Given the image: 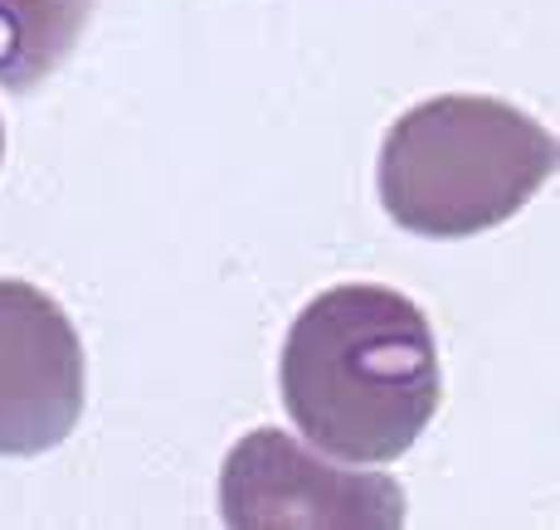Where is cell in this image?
Here are the masks:
<instances>
[{
	"label": "cell",
	"instance_id": "obj_5",
	"mask_svg": "<svg viewBox=\"0 0 560 530\" xmlns=\"http://www.w3.org/2000/svg\"><path fill=\"white\" fill-rule=\"evenodd\" d=\"M93 0H0V89L30 93L54 79L83 39Z\"/></svg>",
	"mask_w": 560,
	"mask_h": 530
},
{
	"label": "cell",
	"instance_id": "obj_6",
	"mask_svg": "<svg viewBox=\"0 0 560 530\" xmlns=\"http://www.w3.org/2000/svg\"><path fill=\"white\" fill-rule=\"evenodd\" d=\"M0 156H5V127H0Z\"/></svg>",
	"mask_w": 560,
	"mask_h": 530
},
{
	"label": "cell",
	"instance_id": "obj_4",
	"mask_svg": "<svg viewBox=\"0 0 560 530\" xmlns=\"http://www.w3.org/2000/svg\"><path fill=\"white\" fill-rule=\"evenodd\" d=\"M83 345L35 283L0 278V458H39L79 428Z\"/></svg>",
	"mask_w": 560,
	"mask_h": 530
},
{
	"label": "cell",
	"instance_id": "obj_1",
	"mask_svg": "<svg viewBox=\"0 0 560 530\" xmlns=\"http://www.w3.org/2000/svg\"><path fill=\"white\" fill-rule=\"evenodd\" d=\"M278 389L312 448L365 468L395 462L444 399L434 327L395 287H327L288 327Z\"/></svg>",
	"mask_w": 560,
	"mask_h": 530
},
{
	"label": "cell",
	"instance_id": "obj_2",
	"mask_svg": "<svg viewBox=\"0 0 560 530\" xmlns=\"http://www.w3.org/2000/svg\"><path fill=\"white\" fill-rule=\"evenodd\" d=\"M556 137L522 107L482 93L415 103L381 146V204L424 239L498 229L556 176Z\"/></svg>",
	"mask_w": 560,
	"mask_h": 530
},
{
	"label": "cell",
	"instance_id": "obj_3",
	"mask_svg": "<svg viewBox=\"0 0 560 530\" xmlns=\"http://www.w3.org/2000/svg\"><path fill=\"white\" fill-rule=\"evenodd\" d=\"M230 530H400L405 486L390 472L331 468L283 428H254L220 468Z\"/></svg>",
	"mask_w": 560,
	"mask_h": 530
}]
</instances>
